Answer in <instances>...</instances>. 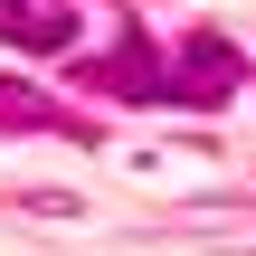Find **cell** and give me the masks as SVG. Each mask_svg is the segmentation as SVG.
<instances>
[{
	"label": "cell",
	"mask_w": 256,
	"mask_h": 256,
	"mask_svg": "<svg viewBox=\"0 0 256 256\" xmlns=\"http://www.w3.org/2000/svg\"><path fill=\"white\" fill-rule=\"evenodd\" d=\"M0 124H57V114H48V95H28V86H0Z\"/></svg>",
	"instance_id": "4"
},
{
	"label": "cell",
	"mask_w": 256,
	"mask_h": 256,
	"mask_svg": "<svg viewBox=\"0 0 256 256\" xmlns=\"http://www.w3.org/2000/svg\"><path fill=\"white\" fill-rule=\"evenodd\" d=\"M238 76H247V57H238L218 28H190L180 66H162V104H228V95H238Z\"/></svg>",
	"instance_id": "1"
},
{
	"label": "cell",
	"mask_w": 256,
	"mask_h": 256,
	"mask_svg": "<svg viewBox=\"0 0 256 256\" xmlns=\"http://www.w3.org/2000/svg\"><path fill=\"white\" fill-rule=\"evenodd\" d=\"M0 38L28 48V57H57L76 38V10H57V0H0Z\"/></svg>",
	"instance_id": "3"
},
{
	"label": "cell",
	"mask_w": 256,
	"mask_h": 256,
	"mask_svg": "<svg viewBox=\"0 0 256 256\" xmlns=\"http://www.w3.org/2000/svg\"><path fill=\"white\" fill-rule=\"evenodd\" d=\"M95 76V95H124V104H162V57H152V38L142 28H124V48L104 57V66H86Z\"/></svg>",
	"instance_id": "2"
}]
</instances>
